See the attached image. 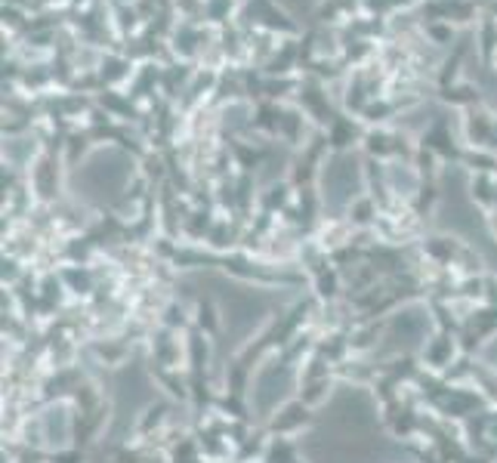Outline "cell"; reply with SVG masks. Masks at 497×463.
I'll use <instances>...</instances> for the list:
<instances>
[{
  "mask_svg": "<svg viewBox=\"0 0 497 463\" xmlns=\"http://www.w3.org/2000/svg\"><path fill=\"white\" fill-rule=\"evenodd\" d=\"M219 303H223L226 334L232 337V343H241L244 337H251L262 318L269 316V297L247 288H226L219 294Z\"/></svg>",
  "mask_w": 497,
  "mask_h": 463,
  "instance_id": "cell-1",
  "label": "cell"
},
{
  "mask_svg": "<svg viewBox=\"0 0 497 463\" xmlns=\"http://www.w3.org/2000/svg\"><path fill=\"white\" fill-rule=\"evenodd\" d=\"M130 174V161L118 152H102L87 161V167L77 174V189L87 195H115L120 185L127 183Z\"/></svg>",
  "mask_w": 497,
  "mask_h": 463,
  "instance_id": "cell-2",
  "label": "cell"
},
{
  "mask_svg": "<svg viewBox=\"0 0 497 463\" xmlns=\"http://www.w3.org/2000/svg\"><path fill=\"white\" fill-rule=\"evenodd\" d=\"M290 389H294V370L284 365L262 368L251 389V408L257 411V417H269L290 396Z\"/></svg>",
  "mask_w": 497,
  "mask_h": 463,
  "instance_id": "cell-3",
  "label": "cell"
},
{
  "mask_svg": "<svg viewBox=\"0 0 497 463\" xmlns=\"http://www.w3.org/2000/svg\"><path fill=\"white\" fill-rule=\"evenodd\" d=\"M359 164H355L352 155H343V158L331 161V167L324 170V201L331 208H343L346 201L359 195Z\"/></svg>",
  "mask_w": 497,
  "mask_h": 463,
  "instance_id": "cell-4",
  "label": "cell"
},
{
  "mask_svg": "<svg viewBox=\"0 0 497 463\" xmlns=\"http://www.w3.org/2000/svg\"><path fill=\"white\" fill-rule=\"evenodd\" d=\"M142 387H148V380L137 368L124 370V374L118 377V414H120V420L133 417L142 405L152 398V389H142Z\"/></svg>",
  "mask_w": 497,
  "mask_h": 463,
  "instance_id": "cell-5",
  "label": "cell"
},
{
  "mask_svg": "<svg viewBox=\"0 0 497 463\" xmlns=\"http://www.w3.org/2000/svg\"><path fill=\"white\" fill-rule=\"evenodd\" d=\"M426 325H430V322H426L423 312H404L402 318H395L393 334H395V337H404V346H414L417 340L423 337Z\"/></svg>",
  "mask_w": 497,
  "mask_h": 463,
  "instance_id": "cell-6",
  "label": "cell"
}]
</instances>
